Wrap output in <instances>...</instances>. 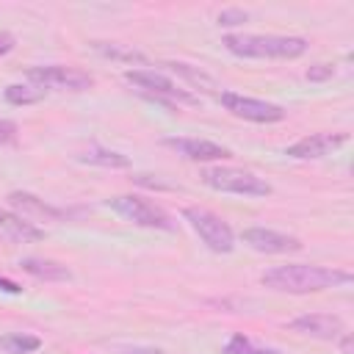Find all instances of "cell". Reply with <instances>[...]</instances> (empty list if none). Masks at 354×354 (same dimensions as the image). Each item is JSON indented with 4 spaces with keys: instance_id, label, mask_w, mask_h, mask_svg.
I'll return each mask as SVG.
<instances>
[{
    "instance_id": "cell-1",
    "label": "cell",
    "mask_w": 354,
    "mask_h": 354,
    "mask_svg": "<svg viewBox=\"0 0 354 354\" xmlns=\"http://www.w3.org/2000/svg\"><path fill=\"white\" fill-rule=\"evenodd\" d=\"M354 277L343 268H326V266H307V263H288L274 266L263 271L260 282L277 293H318L326 288L348 285Z\"/></svg>"
},
{
    "instance_id": "cell-2",
    "label": "cell",
    "mask_w": 354,
    "mask_h": 354,
    "mask_svg": "<svg viewBox=\"0 0 354 354\" xmlns=\"http://www.w3.org/2000/svg\"><path fill=\"white\" fill-rule=\"evenodd\" d=\"M238 58H301L310 41L301 36H274V33H230L221 41Z\"/></svg>"
},
{
    "instance_id": "cell-3",
    "label": "cell",
    "mask_w": 354,
    "mask_h": 354,
    "mask_svg": "<svg viewBox=\"0 0 354 354\" xmlns=\"http://www.w3.org/2000/svg\"><path fill=\"white\" fill-rule=\"evenodd\" d=\"M124 80L130 86L138 88L141 97L152 100V102H160V105H199V97H194L188 88H180L171 77L155 72V69H127L124 72Z\"/></svg>"
},
{
    "instance_id": "cell-4",
    "label": "cell",
    "mask_w": 354,
    "mask_h": 354,
    "mask_svg": "<svg viewBox=\"0 0 354 354\" xmlns=\"http://www.w3.org/2000/svg\"><path fill=\"white\" fill-rule=\"evenodd\" d=\"M116 216H122L124 221L136 224V227H147V230H163V232H171L174 230V218L158 207L155 202L144 199V196H136V194H122V196H111L105 202Z\"/></svg>"
},
{
    "instance_id": "cell-5",
    "label": "cell",
    "mask_w": 354,
    "mask_h": 354,
    "mask_svg": "<svg viewBox=\"0 0 354 354\" xmlns=\"http://www.w3.org/2000/svg\"><path fill=\"white\" fill-rule=\"evenodd\" d=\"M202 180L207 188L221 194H238V196H268L271 185L257 177L254 171L235 169V166H213L202 171Z\"/></svg>"
},
{
    "instance_id": "cell-6",
    "label": "cell",
    "mask_w": 354,
    "mask_h": 354,
    "mask_svg": "<svg viewBox=\"0 0 354 354\" xmlns=\"http://www.w3.org/2000/svg\"><path fill=\"white\" fill-rule=\"evenodd\" d=\"M183 218L191 224V230L202 238V243L210 252L230 254L235 249V232H232V227L221 216H216V213H210L205 207H185L183 210Z\"/></svg>"
},
{
    "instance_id": "cell-7",
    "label": "cell",
    "mask_w": 354,
    "mask_h": 354,
    "mask_svg": "<svg viewBox=\"0 0 354 354\" xmlns=\"http://www.w3.org/2000/svg\"><path fill=\"white\" fill-rule=\"evenodd\" d=\"M28 80L39 88H55V91H88L94 86V77L86 69L64 66V64H47V66H30Z\"/></svg>"
},
{
    "instance_id": "cell-8",
    "label": "cell",
    "mask_w": 354,
    "mask_h": 354,
    "mask_svg": "<svg viewBox=\"0 0 354 354\" xmlns=\"http://www.w3.org/2000/svg\"><path fill=\"white\" fill-rule=\"evenodd\" d=\"M218 102L238 119L254 122V124H274L285 119V108L268 100H257V97H243L238 91H221Z\"/></svg>"
},
{
    "instance_id": "cell-9",
    "label": "cell",
    "mask_w": 354,
    "mask_h": 354,
    "mask_svg": "<svg viewBox=\"0 0 354 354\" xmlns=\"http://www.w3.org/2000/svg\"><path fill=\"white\" fill-rule=\"evenodd\" d=\"M241 238L246 246H252L254 252H263V254H293V252L304 249V243L296 235L277 232L268 227H246L241 232Z\"/></svg>"
},
{
    "instance_id": "cell-10",
    "label": "cell",
    "mask_w": 354,
    "mask_h": 354,
    "mask_svg": "<svg viewBox=\"0 0 354 354\" xmlns=\"http://www.w3.org/2000/svg\"><path fill=\"white\" fill-rule=\"evenodd\" d=\"M163 144L169 149H174L177 155H183L185 160H194V163H213V160H227L232 158V152L216 141H207V138H163Z\"/></svg>"
},
{
    "instance_id": "cell-11",
    "label": "cell",
    "mask_w": 354,
    "mask_h": 354,
    "mask_svg": "<svg viewBox=\"0 0 354 354\" xmlns=\"http://www.w3.org/2000/svg\"><path fill=\"white\" fill-rule=\"evenodd\" d=\"M346 141H348V133H310V136L299 138L296 144H290L285 149V155H290L296 160H313V158H324V155L335 152Z\"/></svg>"
},
{
    "instance_id": "cell-12",
    "label": "cell",
    "mask_w": 354,
    "mask_h": 354,
    "mask_svg": "<svg viewBox=\"0 0 354 354\" xmlns=\"http://www.w3.org/2000/svg\"><path fill=\"white\" fill-rule=\"evenodd\" d=\"M288 329L307 335V337H318V340H337L343 335V321L332 313H307V315L293 318Z\"/></svg>"
},
{
    "instance_id": "cell-13",
    "label": "cell",
    "mask_w": 354,
    "mask_h": 354,
    "mask_svg": "<svg viewBox=\"0 0 354 354\" xmlns=\"http://www.w3.org/2000/svg\"><path fill=\"white\" fill-rule=\"evenodd\" d=\"M36 241H44L41 227H36L25 216H17V213L0 207V243L17 246V243H36Z\"/></svg>"
},
{
    "instance_id": "cell-14",
    "label": "cell",
    "mask_w": 354,
    "mask_h": 354,
    "mask_svg": "<svg viewBox=\"0 0 354 354\" xmlns=\"http://www.w3.org/2000/svg\"><path fill=\"white\" fill-rule=\"evenodd\" d=\"M19 268L36 279H44V282H66L72 279V271L58 263V260H50V257H22L19 260Z\"/></svg>"
},
{
    "instance_id": "cell-15",
    "label": "cell",
    "mask_w": 354,
    "mask_h": 354,
    "mask_svg": "<svg viewBox=\"0 0 354 354\" xmlns=\"http://www.w3.org/2000/svg\"><path fill=\"white\" fill-rule=\"evenodd\" d=\"M8 202H11L14 207H19L22 213H33V216H39V218H64V213H61L58 207L47 205L44 199H39V196H33V194H28V191H11V194H8Z\"/></svg>"
},
{
    "instance_id": "cell-16",
    "label": "cell",
    "mask_w": 354,
    "mask_h": 354,
    "mask_svg": "<svg viewBox=\"0 0 354 354\" xmlns=\"http://www.w3.org/2000/svg\"><path fill=\"white\" fill-rule=\"evenodd\" d=\"M91 47L102 55V58H111V61H122V64H147V55L136 47H127V44H116V41H91Z\"/></svg>"
},
{
    "instance_id": "cell-17",
    "label": "cell",
    "mask_w": 354,
    "mask_h": 354,
    "mask_svg": "<svg viewBox=\"0 0 354 354\" xmlns=\"http://www.w3.org/2000/svg\"><path fill=\"white\" fill-rule=\"evenodd\" d=\"M80 160L91 163V166H102V169H127L130 166L127 155H122L116 149H105V147H88L86 152H80Z\"/></svg>"
},
{
    "instance_id": "cell-18",
    "label": "cell",
    "mask_w": 354,
    "mask_h": 354,
    "mask_svg": "<svg viewBox=\"0 0 354 354\" xmlns=\"http://www.w3.org/2000/svg\"><path fill=\"white\" fill-rule=\"evenodd\" d=\"M41 348V337L30 332H8L0 337V351L3 354H30Z\"/></svg>"
},
{
    "instance_id": "cell-19",
    "label": "cell",
    "mask_w": 354,
    "mask_h": 354,
    "mask_svg": "<svg viewBox=\"0 0 354 354\" xmlns=\"http://www.w3.org/2000/svg\"><path fill=\"white\" fill-rule=\"evenodd\" d=\"M3 97L8 105H36L44 100V88H39L33 83H11L3 88Z\"/></svg>"
},
{
    "instance_id": "cell-20",
    "label": "cell",
    "mask_w": 354,
    "mask_h": 354,
    "mask_svg": "<svg viewBox=\"0 0 354 354\" xmlns=\"http://www.w3.org/2000/svg\"><path fill=\"white\" fill-rule=\"evenodd\" d=\"M224 354H282L279 348H268V346H257L249 335L235 332L227 343H224Z\"/></svg>"
},
{
    "instance_id": "cell-21",
    "label": "cell",
    "mask_w": 354,
    "mask_h": 354,
    "mask_svg": "<svg viewBox=\"0 0 354 354\" xmlns=\"http://www.w3.org/2000/svg\"><path fill=\"white\" fill-rule=\"evenodd\" d=\"M249 19V14L243 11V8H221L218 14H216V25H221V28H238V25H243Z\"/></svg>"
},
{
    "instance_id": "cell-22",
    "label": "cell",
    "mask_w": 354,
    "mask_h": 354,
    "mask_svg": "<svg viewBox=\"0 0 354 354\" xmlns=\"http://www.w3.org/2000/svg\"><path fill=\"white\" fill-rule=\"evenodd\" d=\"M166 66H169L171 72H177V75H185L191 83H213L205 72H196V69H191L188 64H177V61H174V64H166Z\"/></svg>"
},
{
    "instance_id": "cell-23",
    "label": "cell",
    "mask_w": 354,
    "mask_h": 354,
    "mask_svg": "<svg viewBox=\"0 0 354 354\" xmlns=\"http://www.w3.org/2000/svg\"><path fill=\"white\" fill-rule=\"evenodd\" d=\"M19 138V127L11 119H0V147H11Z\"/></svg>"
},
{
    "instance_id": "cell-24",
    "label": "cell",
    "mask_w": 354,
    "mask_h": 354,
    "mask_svg": "<svg viewBox=\"0 0 354 354\" xmlns=\"http://www.w3.org/2000/svg\"><path fill=\"white\" fill-rule=\"evenodd\" d=\"M304 75H307L310 83H324V80H329V77L335 75V66H332V64H313Z\"/></svg>"
},
{
    "instance_id": "cell-25",
    "label": "cell",
    "mask_w": 354,
    "mask_h": 354,
    "mask_svg": "<svg viewBox=\"0 0 354 354\" xmlns=\"http://www.w3.org/2000/svg\"><path fill=\"white\" fill-rule=\"evenodd\" d=\"M14 47H17V39H14L8 30H0V58H3V55H8Z\"/></svg>"
},
{
    "instance_id": "cell-26",
    "label": "cell",
    "mask_w": 354,
    "mask_h": 354,
    "mask_svg": "<svg viewBox=\"0 0 354 354\" xmlns=\"http://www.w3.org/2000/svg\"><path fill=\"white\" fill-rule=\"evenodd\" d=\"M0 293L19 296V293H22V285H17V282H14V279H8V277H0Z\"/></svg>"
},
{
    "instance_id": "cell-27",
    "label": "cell",
    "mask_w": 354,
    "mask_h": 354,
    "mask_svg": "<svg viewBox=\"0 0 354 354\" xmlns=\"http://www.w3.org/2000/svg\"><path fill=\"white\" fill-rule=\"evenodd\" d=\"M340 348H343V354H348V351H351V335H348V332H343V340H340Z\"/></svg>"
},
{
    "instance_id": "cell-28",
    "label": "cell",
    "mask_w": 354,
    "mask_h": 354,
    "mask_svg": "<svg viewBox=\"0 0 354 354\" xmlns=\"http://www.w3.org/2000/svg\"><path fill=\"white\" fill-rule=\"evenodd\" d=\"M124 354H163L160 348H130V351H124Z\"/></svg>"
}]
</instances>
